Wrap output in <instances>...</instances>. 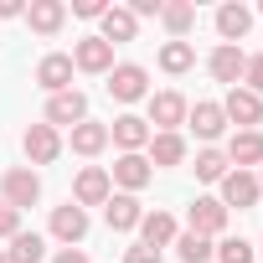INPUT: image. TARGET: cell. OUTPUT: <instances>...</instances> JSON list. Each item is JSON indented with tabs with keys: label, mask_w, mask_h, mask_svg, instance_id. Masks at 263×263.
I'll use <instances>...</instances> for the list:
<instances>
[{
	"label": "cell",
	"mask_w": 263,
	"mask_h": 263,
	"mask_svg": "<svg viewBox=\"0 0 263 263\" xmlns=\"http://www.w3.org/2000/svg\"><path fill=\"white\" fill-rule=\"evenodd\" d=\"M140 217H145L140 196H124V191H119V196H108V201H103V222H108L114 232H135V227H140Z\"/></svg>",
	"instance_id": "cell-19"
},
{
	"label": "cell",
	"mask_w": 263,
	"mask_h": 263,
	"mask_svg": "<svg viewBox=\"0 0 263 263\" xmlns=\"http://www.w3.org/2000/svg\"><path fill=\"white\" fill-rule=\"evenodd\" d=\"M108 6H103V0H72V16H83V21H98Z\"/></svg>",
	"instance_id": "cell-33"
},
{
	"label": "cell",
	"mask_w": 263,
	"mask_h": 263,
	"mask_svg": "<svg viewBox=\"0 0 263 263\" xmlns=\"http://www.w3.org/2000/svg\"><path fill=\"white\" fill-rule=\"evenodd\" d=\"M217 186H222V196H217V201H222L227 212H232V206H237V212H248V206H258V196H263V186H258V176H253V171H227Z\"/></svg>",
	"instance_id": "cell-4"
},
{
	"label": "cell",
	"mask_w": 263,
	"mask_h": 263,
	"mask_svg": "<svg viewBox=\"0 0 263 263\" xmlns=\"http://www.w3.org/2000/svg\"><path fill=\"white\" fill-rule=\"evenodd\" d=\"M62 21H67V6H62V0H31V6H26V26H31L36 36H57Z\"/></svg>",
	"instance_id": "cell-20"
},
{
	"label": "cell",
	"mask_w": 263,
	"mask_h": 263,
	"mask_svg": "<svg viewBox=\"0 0 263 263\" xmlns=\"http://www.w3.org/2000/svg\"><path fill=\"white\" fill-rule=\"evenodd\" d=\"M191 171H196V181H206V186H217V181H222V176H227L232 165H227V155H222V150H212V145H206V150L196 155V165H191Z\"/></svg>",
	"instance_id": "cell-28"
},
{
	"label": "cell",
	"mask_w": 263,
	"mask_h": 263,
	"mask_svg": "<svg viewBox=\"0 0 263 263\" xmlns=\"http://www.w3.org/2000/svg\"><path fill=\"white\" fill-rule=\"evenodd\" d=\"M6 253H11L16 263H42V258H47V237H42V232H26V227H21V232L11 237V248H6Z\"/></svg>",
	"instance_id": "cell-27"
},
{
	"label": "cell",
	"mask_w": 263,
	"mask_h": 263,
	"mask_svg": "<svg viewBox=\"0 0 263 263\" xmlns=\"http://www.w3.org/2000/svg\"><path fill=\"white\" fill-rule=\"evenodd\" d=\"M171 248L181 253V263H206L212 258V237H196V232H181Z\"/></svg>",
	"instance_id": "cell-29"
},
{
	"label": "cell",
	"mask_w": 263,
	"mask_h": 263,
	"mask_svg": "<svg viewBox=\"0 0 263 263\" xmlns=\"http://www.w3.org/2000/svg\"><path fill=\"white\" fill-rule=\"evenodd\" d=\"M88 119V98L78 93V88H67V93H52L47 98V124L57 129V124H67V129H78Z\"/></svg>",
	"instance_id": "cell-14"
},
{
	"label": "cell",
	"mask_w": 263,
	"mask_h": 263,
	"mask_svg": "<svg viewBox=\"0 0 263 263\" xmlns=\"http://www.w3.org/2000/svg\"><path fill=\"white\" fill-rule=\"evenodd\" d=\"M160 11H165V0H135V6H129L135 21H140V16H160Z\"/></svg>",
	"instance_id": "cell-35"
},
{
	"label": "cell",
	"mask_w": 263,
	"mask_h": 263,
	"mask_svg": "<svg viewBox=\"0 0 263 263\" xmlns=\"http://www.w3.org/2000/svg\"><path fill=\"white\" fill-rule=\"evenodd\" d=\"M222 114H227V124L258 129V124H263V98H258V93H248V88H227V98H222Z\"/></svg>",
	"instance_id": "cell-11"
},
{
	"label": "cell",
	"mask_w": 263,
	"mask_h": 263,
	"mask_svg": "<svg viewBox=\"0 0 263 263\" xmlns=\"http://www.w3.org/2000/svg\"><path fill=\"white\" fill-rule=\"evenodd\" d=\"M72 67L78 72H114V47L103 36H83L72 47Z\"/></svg>",
	"instance_id": "cell-16"
},
{
	"label": "cell",
	"mask_w": 263,
	"mask_h": 263,
	"mask_svg": "<svg viewBox=\"0 0 263 263\" xmlns=\"http://www.w3.org/2000/svg\"><path fill=\"white\" fill-rule=\"evenodd\" d=\"M150 135H155V129L140 119V114H119L114 124H108V140L124 150V155H145V145H150Z\"/></svg>",
	"instance_id": "cell-6"
},
{
	"label": "cell",
	"mask_w": 263,
	"mask_h": 263,
	"mask_svg": "<svg viewBox=\"0 0 263 263\" xmlns=\"http://www.w3.org/2000/svg\"><path fill=\"white\" fill-rule=\"evenodd\" d=\"M16 232H21V212L0 201V237H16Z\"/></svg>",
	"instance_id": "cell-32"
},
{
	"label": "cell",
	"mask_w": 263,
	"mask_h": 263,
	"mask_svg": "<svg viewBox=\"0 0 263 263\" xmlns=\"http://www.w3.org/2000/svg\"><path fill=\"white\" fill-rule=\"evenodd\" d=\"M0 201L16 206V212L36 206V201H42V176H36L31 165H11L6 176H0Z\"/></svg>",
	"instance_id": "cell-1"
},
{
	"label": "cell",
	"mask_w": 263,
	"mask_h": 263,
	"mask_svg": "<svg viewBox=\"0 0 263 263\" xmlns=\"http://www.w3.org/2000/svg\"><path fill=\"white\" fill-rule=\"evenodd\" d=\"M52 237H57L62 248H78V242L88 237V212H83L78 201L57 206V212H52Z\"/></svg>",
	"instance_id": "cell-15"
},
{
	"label": "cell",
	"mask_w": 263,
	"mask_h": 263,
	"mask_svg": "<svg viewBox=\"0 0 263 263\" xmlns=\"http://www.w3.org/2000/svg\"><path fill=\"white\" fill-rule=\"evenodd\" d=\"M212 253H217V263H253V242H242V237H222Z\"/></svg>",
	"instance_id": "cell-30"
},
{
	"label": "cell",
	"mask_w": 263,
	"mask_h": 263,
	"mask_svg": "<svg viewBox=\"0 0 263 263\" xmlns=\"http://www.w3.org/2000/svg\"><path fill=\"white\" fill-rule=\"evenodd\" d=\"M248 31H253V11H248V6H237V0H227V6L217 11V36H222L227 47H237Z\"/></svg>",
	"instance_id": "cell-21"
},
{
	"label": "cell",
	"mask_w": 263,
	"mask_h": 263,
	"mask_svg": "<svg viewBox=\"0 0 263 263\" xmlns=\"http://www.w3.org/2000/svg\"><path fill=\"white\" fill-rule=\"evenodd\" d=\"M52 263H88V253H83V248H57Z\"/></svg>",
	"instance_id": "cell-36"
},
{
	"label": "cell",
	"mask_w": 263,
	"mask_h": 263,
	"mask_svg": "<svg viewBox=\"0 0 263 263\" xmlns=\"http://www.w3.org/2000/svg\"><path fill=\"white\" fill-rule=\"evenodd\" d=\"M186 124L196 129V140H206V145L227 135V114H222V103H212V98L191 103V108H186Z\"/></svg>",
	"instance_id": "cell-13"
},
{
	"label": "cell",
	"mask_w": 263,
	"mask_h": 263,
	"mask_svg": "<svg viewBox=\"0 0 263 263\" xmlns=\"http://www.w3.org/2000/svg\"><path fill=\"white\" fill-rule=\"evenodd\" d=\"M124 263H160V253L145 248V242H135V248H124Z\"/></svg>",
	"instance_id": "cell-34"
},
{
	"label": "cell",
	"mask_w": 263,
	"mask_h": 263,
	"mask_svg": "<svg viewBox=\"0 0 263 263\" xmlns=\"http://www.w3.org/2000/svg\"><path fill=\"white\" fill-rule=\"evenodd\" d=\"M258 186H263V165H258Z\"/></svg>",
	"instance_id": "cell-39"
},
{
	"label": "cell",
	"mask_w": 263,
	"mask_h": 263,
	"mask_svg": "<svg viewBox=\"0 0 263 263\" xmlns=\"http://www.w3.org/2000/svg\"><path fill=\"white\" fill-rule=\"evenodd\" d=\"M145 150H150V155H145L150 171H160V165H181V160H186V140H181V135H150Z\"/></svg>",
	"instance_id": "cell-23"
},
{
	"label": "cell",
	"mask_w": 263,
	"mask_h": 263,
	"mask_svg": "<svg viewBox=\"0 0 263 263\" xmlns=\"http://www.w3.org/2000/svg\"><path fill=\"white\" fill-rule=\"evenodd\" d=\"M108 98H119V103L150 98V72H145L140 62H114V72H108Z\"/></svg>",
	"instance_id": "cell-2"
},
{
	"label": "cell",
	"mask_w": 263,
	"mask_h": 263,
	"mask_svg": "<svg viewBox=\"0 0 263 263\" xmlns=\"http://www.w3.org/2000/svg\"><path fill=\"white\" fill-rule=\"evenodd\" d=\"M258 16H263V0H258Z\"/></svg>",
	"instance_id": "cell-40"
},
{
	"label": "cell",
	"mask_w": 263,
	"mask_h": 263,
	"mask_svg": "<svg viewBox=\"0 0 263 263\" xmlns=\"http://www.w3.org/2000/svg\"><path fill=\"white\" fill-rule=\"evenodd\" d=\"M206 67H212V78L217 83H227V88H237L242 83V67H248V52L242 47H212V57H206Z\"/></svg>",
	"instance_id": "cell-17"
},
{
	"label": "cell",
	"mask_w": 263,
	"mask_h": 263,
	"mask_svg": "<svg viewBox=\"0 0 263 263\" xmlns=\"http://www.w3.org/2000/svg\"><path fill=\"white\" fill-rule=\"evenodd\" d=\"M227 165L232 171H253V165H263V129H237V135L227 140Z\"/></svg>",
	"instance_id": "cell-9"
},
{
	"label": "cell",
	"mask_w": 263,
	"mask_h": 263,
	"mask_svg": "<svg viewBox=\"0 0 263 263\" xmlns=\"http://www.w3.org/2000/svg\"><path fill=\"white\" fill-rule=\"evenodd\" d=\"M0 263H16V258H11V253H6V248H0Z\"/></svg>",
	"instance_id": "cell-38"
},
{
	"label": "cell",
	"mask_w": 263,
	"mask_h": 263,
	"mask_svg": "<svg viewBox=\"0 0 263 263\" xmlns=\"http://www.w3.org/2000/svg\"><path fill=\"white\" fill-rule=\"evenodd\" d=\"M242 88L263 98V52H258V57H248V67H242Z\"/></svg>",
	"instance_id": "cell-31"
},
{
	"label": "cell",
	"mask_w": 263,
	"mask_h": 263,
	"mask_svg": "<svg viewBox=\"0 0 263 263\" xmlns=\"http://www.w3.org/2000/svg\"><path fill=\"white\" fill-rule=\"evenodd\" d=\"M72 72H78V67H72L67 52H47V57L36 62V88H47V98H52V93H67V88H72Z\"/></svg>",
	"instance_id": "cell-10"
},
{
	"label": "cell",
	"mask_w": 263,
	"mask_h": 263,
	"mask_svg": "<svg viewBox=\"0 0 263 263\" xmlns=\"http://www.w3.org/2000/svg\"><path fill=\"white\" fill-rule=\"evenodd\" d=\"M72 150H78V155H103V150H108V124L83 119V124L72 129Z\"/></svg>",
	"instance_id": "cell-25"
},
{
	"label": "cell",
	"mask_w": 263,
	"mask_h": 263,
	"mask_svg": "<svg viewBox=\"0 0 263 263\" xmlns=\"http://www.w3.org/2000/svg\"><path fill=\"white\" fill-rule=\"evenodd\" d=\"M186 108H191V103H186L176 88H165V93H150V119H145V124H155V135H181Z\"/></svg>",
	"instance_id": "cell-3"
},
{
	"label": "cell",
	"mask_w": 263,
	"mask_h": 263,
	"mask_svg": "<svg viewBox=\"0 0 263 263\" xmlns=\"http://www.w3.org/2000/svg\"><path fill=\"white\" fill-rule=\"evenodd\" d=\"M108 196H114L108 171H103V165H83V171H78V181H72V201L88 212V206H103Z\"/></svg>",
	"instance_id": "cell-5"
},
{
	"label": "cell",
	"mask_w": 263,
	"mask_h": 263,
	"mask_svg": "<svg viewBox=\"0 0 263 263\" xmlns=\"http://www.w3.org/2000/svg\"><path fill=\"white\" fill-rule=\"evenodd\" d=\"M176 237H181V227H176V217H171V212H160V206H155V212H145V217H140V242H145V248H155V253H160V248H171Z\"/></svg>",
	"instance_id": "cell-18"
},
{
	"label": "cell",
	"mask_w": 263,
	"mask_h": 263,
	"mask_svg": "<svg viewBox=\"0 0 263 263\" xmlns=\"http://www.w3.org/2000/svg\"><path fill=\"white\" fill-rule=\"evenodd\" d=\"M160 26L171 31V42H186V31L196 26V6H191V0H165V11H160Z\"/></svg>",
	"instance_id": "cell-24"
},
{
	"label": "cell",
	"mask_w": 263,
	"mask_h": 263,
	"mask_svg": "<svg viewBox=\"0 0 263 263\" xmlns=\"http://www.w3.org/2000/svg\"><path fill=\"white\" fill-rule=\"evenodd\" d=\"M186 232H196V237H217V232H227V206L217 201V196H196L191 201V212H186Z\"/></svg>",
	"instance_id": "cell-8"
},
{
	"label": "cell",
	"mask_w": 263,
	"mask_h": 263,
	"mask_svg": "<svg viewBox=\"0 0 263 263\" xmlns=\"http://www.w3.org/2000/svg\"><path fill=\"white\" fill-rule=\"evenodd\" d=\"M11 16H26L21 0H0V21H11Z\"/></svg>",
	"instance_id": "cell-37"
},
{
	"label": "cell",
	"mask_w": 263,
	"mask_h": 263,
	"mask_svg": "<svg viewBox=\"0 0 263 263\" xmlns=\"http://www.w3.org/2000/svg\"><path fill=\"white\" fill-rule=\"evenodd\" d=\"M155 62H160V72L181 78V72H191V62H196V47H191V42H165Z\"/></svg>",
	"instance_id": "cell-26"
},
{
	"label": "cell",
	"mask_w": 263,
	"mask_h": 263,
	"mask_svg": "<svg viewBox=\"0 0 263 263\" xmlns=\"http://www.w3.org/2000/svg\"><path fill=\"white\" fill-rule=\"evenodd\" d=\"M108 181H114V186H124V196H135V191H145V186L155 181V171H150V160H145V155H119V160H114V171H108Z\"/></svg>",
	"instance_id": "cell-12"
},
{
	"label": "cell",
	"mask_w": 263,
	"mask_h": 263,
	"mask_svg": "<svg viewBox=\"0 0 263 263\" xmlns=\"http://www.w3.org/2000/svg\"><path fill=\"white\" fill-rule=\"evenodd\" d=\"M21 150H26V160H31V165H52V160L62 155V135L42 119V124H31L26 135H21Z\"/></svg>",
	"instance_id": "cell-7"
},
{
	"label": "cell",
	"mask_w": 263,
	"mask_h": 263,
	"mask_svg": "<svg viewBox=\"0 0 263 263\" xmlns=\"http://www.w3.org/2000/svg\"><path fill=\"white\" fill-rule=\"evenodd\" d=\"M98 21H103V31H98V36H103L108 47H119V42H135V31H140V21L129 16V6H108Z\"/></svg>",
	"instance_id": "cell-22"
}]
</instances>
